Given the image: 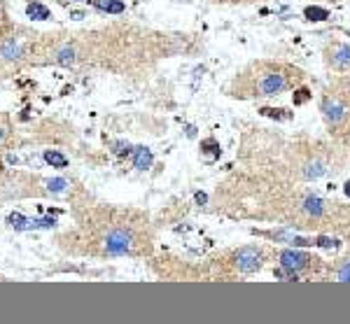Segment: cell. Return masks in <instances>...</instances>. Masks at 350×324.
Listing matches in <instances>:
<instances>
[{"label":"cell","mask_w":350,"mask_h":324,"mask_svg":"<svg viewBox=\"0 0 350 324\" xmlns=\"http://www.w3.org/2000/svg\"><path fill=\"white\" fill-rule=\"evenodd\" d=\"M287 86H290V77L283 70H269L257 82V96H278Z\"/></svg>","instance_id":"obj_1"},{"label":"cell","mask_w":350,"mask_h":324,"mask_svg":"<svg viewBox=\"0 0 350 324\" xmlns=\"http://www.w3.org/2000/svg\"><path fill=\"white\" fill-rule=\"evenodd\" d=\"M131 234L124 231V228H115L112 234L105 238V252L112 254V257H119V254H126L131 250Z\"/></svg>","instance_id":"obj_2"},{"label":"cell","mask_w":350,"mask_h":324,"mask_svg":"<svg viewBox=\"0 0 350 324\" xmlns=\"http://www.w3.org/2000/svg\"><path fill=\"white\" fill-rule=\"evenodd\" d=\"M7 222H10V226L12 228H17V231H30V228L54 226V219H52V217H47V219H28V217H24L21 212H12V215L7 217Z\"/></svg>","instance_id":"obj_3"},{"label":"cell","mask_w":350,"mask_h":324,"mask_svg":"<svg viewBox=\"0 0 350 324\" xmlns=\"http://www.w3.org/2000/svg\"><path fill=\"white\" fill-rule=\"evenodd\" d=\"M322 112H325L327 121L336 126V124H341V121L345 119V114H348V108H345V105H343L341 101H338L336 96H327L325 103H322Z\"/></svg>","instance_id":"obj_4"},{"label":"cell","mask_w":350,"mask_h":324,"mask_svg":"<svg viewBox=\"0 0 350 324\" xmlns=\"http://www.w3.org/2000/svg\"><path fill=\"white\" fill-rule=\"evenodd\" d=\"M327 61L336 70H350V44H334L327 52Z\"/></svg>","instance_id":"obj_5"},{"label":"cell","mask_w":350,"mask_h":324,"mask_svg":"<svg viewBox=\"0 0 350 324\" xmlns=\"http://www.w3.org/2000/svg\"><path fill=\"white\" fill-rule=\"evenodd\" d=\"M236 261H238V268L243 273H252V270H257L261 266V254L254 247H243L238 257H236Z\"/></svg>","instance_id":"obj_6"},{"label":"cell","mask_w":350,"mask_h":324,"mask_svg":"<svg viewBox=\"0 0 350 324\" xmlns=\"http://www.w3.org/2000/svg\"><path fill=\"white\" fill-rule=\"evenodd\" d=\"M308 261H311V257H308L306 252H296V250H285V252L280 254V264H283L285 268L294 270V273L306 268Z\"/></svg>","instance_id":"obj_7"},{"label":"cell","mask_w":350,"mask_h":324,"mask_svg":"<svg viewBox=\"0 0 350 324\" xmlns=\"http://www.w3.org/2000/svg\"><path fill=\"white\" fill-rule=\"evenodd\" d=\"M152 161L154 159H152V152L147 147H136L133 150V166L138 170H147L152 166Z\"/></svg>","instance_id":"obj_8"},{"label":"cell","mask_w":350,"mask_h":324,"mask_svg":"<svg viewBox=\"0 0 350 324\" xmlns=\"http://www.w3.org/2000/svg\"><path fill=\"white\" fill-rule=\"evenodd\" d=\"M303 17L308 19V21H315V24H320V21H327L329 19V12H327L325 7H318V5H311L303 10Z\"/></svg>","instance_id":"obj_9"},{"label":"cell","mask_w":350,"mask_h":324,"mask_svg":"<svg viewBox=\"0 0 350 324\" xmlns=\"http://www.w3.org/2000/svg\"><path fill=\"white\" fill-rule=\"evenodd\" d=\"M45 161L52 166V168H66L68 166V159L61 152H56V150H47L45 152Z\"/></svg>","instance_id":"obj_10"},{"label":"cell","mask_w":350,"mask_h":324,"mask_svg":"<svg viewBox=\"0 0 350 324\" xmlns=\"http://www.w3.org/2000/svg\"><path fill=\"white\" fill-rule=\"evenodd\" d=\"M26 14H28L30 19H37V21L49 19V10L45 5H40V3H30V5L26 7Z\"/></svg>","instance_id":"obj_11"},{"label":"cell","mask_w":350,"mask_h":324,"mask_svg":"<svg viewBox=\"0 0 350 324\" xmlns=\"http://www.w3.org/2000/svg\"><path fill=\"white\" fill-rule=\"evenodd\" d=\"M201 152H203V154H208L210 159H217V156H220V143L215 138L203 140V143H201Z\"/></svg>","instance_id":"obj_12"},{"label":"cell","mask_w":350,"mask_h":324,"mask_svg":"<svg viewBox=\"0 0 350 324\" xmlns=\"http://www.w3.org/2000/svg\"><path fill=\"white\" fill-rule=\"evenodd\" d=\"M56 63H59V66H73L75 63V49L73 47H63L59 52V56H56Z\"/></svg>","instance_id":"obj_13"},{"label":"cell","mask_w":350,"mask_h":324,"mask_svg":"<svg viewBox=\"0 0 350 324\" xmlns=\"http://www.w3.org/2000/svg\"><path fill=\"white\" fill-rule=\"evenodd\" d=\"M0 54L5 56V59H19V54H21V52H19V44L14 42V40H7L5 44H3V47H0Z\"/></svg>","instance_id":"obj_14"},{"label":"cell","mask_w":350,"mask_h":324,"mask_svg":"<svg viewBox=\"0 0 350 324\" xmlns=\"http://www.w3.org/2000/svg\"><path fill=\"white\" fill-rule=\"evenodd\" d=\"M306 212L311 215H322V201L318 196H308L306 198Z\"/></svg>","instance_id":"obj_15"},{"label":"cell","mask_w":350,"mask_h":324,"mask_svg":"<svg viewBox=\"0 0 350 324\" xmlns=\"http://www.w3.org/2000/svg\"><path fill=\"white\" fill-rule=\"evenodd\" d=\"M325 163H320V161H313V163H308V168H306V177H322L325 175Z\"/></svg>","instance_id":"obj_16"},{"label":"cell","mask_w":350,"mask_h":324,"mask_svg":"<svg viewBox=\"0 0 350 324\" xmlns=\"http://www.w3.org/2000/svg\"><path fill=\"white\" fill-rule=\"evenodd\" d=\"M292 101H294V105H303V103L311 101V91H308L306 86L296 89V91H294V96H292Z\"/></svg>","instance_id":"obj_17"},{"label":"cell","mask_w":350,"mask_h":324,"mask_svg":"<svg viewBox=\"0 0 350 324\" xmlns=\"http://www.w3.org/2000/svg\"><path fill=\"white\" fill-rule=\"evenodd\" d=\"M66 184H68V182L63 180V177H56V180H49L47 182V189H49V192H63V189H66Z\"/></svg>","instance_id":"obj_18"},{"label":"cell","mask_w":350,"mask_h":324,"mask_svg":"<svg viewBox=\"0 0 350 324\" xmlns=\"http://www.w3.org/2000/svg\"><path fill=\"white\" fill-rule=\"evenodd\" d=\"M131 145L128 143H115V154L117 156H126V154H131Z\"/></svg>","instance_id":"obj_19"},{"label":"cell","mask_w":350,"mask_h":324,"mask_svg":"<svg viewBox=\"0 0 350 324\" xmlns=\"http://www.w3.org/2000/svg\"><path fill=\"white\" fill-rule=\"evenodd\" d=\"M105 12H110V14H119V12H124V3L121 0H112L108 5V10Z\"/></svg>","instance_id":"obj_20"},{"label":"cell","mask_w":350,"mask_h":324,"mask_svg":"<svg viewBox=\"0 0 350 324\" xmlns=\"http://www.w3.org/2000/svg\"><path fill=\"white\" fill-rule=\"evenodd\" d=\"M338 280H343V282H350V261L343 266V268L338 270Z\"/></svg>","instance_id":"obj_21"},{"label":"cell","mask_w":350,"mask_h":324,"mask_svg":"<svg viewBox=\"0 0 350 324\" xmlns=\"http://www.w3.org/2000/svg\"><path fill=\"white\" fill-rule=\"evenodd\" d=\"M194 198H196V203H199V205H205V203H208V196H205L203 192H196V194H194Z\"/></svg>","instance_id":"obj_22"},{"label":"cell","mask_w":350,"mask_h":324,"mask_svg":"<svg viewBox=\"0 0 350 324\" xmlns=\"http://www.w3.org/2000/svg\"><path fill=\"white\" fill-rule=\"evenodd\" d=\"M110 3H112V0H94V5H96L98 10H103V12L108 10V5H110Z\"/></svg>","instance_id":"obj_23"},{"label":"cell","mask_w":350,"mask_h":324,"mask_svg":"<svg viewBox=\"0 0 350 324\" xmlns=\"http://www.w3.org/2000/svg\"><path fill=\"white\" fill-rule=\"evenodd\" d=\"M318 245H322V247H329V245H332V240H329V238H318Z\"/></svg>","instance_id":"obj_24"},{"label":"cell","mask_w":350,"mask_h":324,"mask_svg":"<svg viewBox=\"0 0 350 324\" xmlns=\"http://www.w3.org/2000/svg\"><path fill=\"white\" fill-rule=\"evenodd\" d=\"M70 17L77 19V21H79V19H84V12H79V10H75V12H70Z\"/></svg>","instance_id":"obj_25"},{"label":"cell","mask_w":350,"mask_h":324,"mask_svg":"<svg viewBox=\"0 0 350 324\" xmlns=\"http://www.w3.org/2000/svg\"><path fill=\"white\" fill-rule=\"evenodd\" d=\"M343 192H345V196H348V198H350V180H348V182H345V189H343Z\"/></svg>","instance_id":"obj_26"},{"label":"cell","mask_w":350,"mask_h":324,"mask_svg":"<svg viewBox=\"0 0 350 324\" xmlns=\"http://www.w3.org/2000/svg\"><path fill=\"white\" fill-rule=\"evenodd\" d=\"M5 138V131H3V126H0V140Z\"/></svg>","instance_id":"obj_27"},{"label":"cell","mask_w":350,"mask_h":324,"mask_svg":"<svg viewBox=\"0 0 350 324\" xmlns=\"http://www.w3.org/2000/svg\"><path fill=\"white\" fill-rule=\"evenodd\" d=\"M77 3H84V0H77Z\"/></svg>","instance_id":"obj_28"}]
</instances>
